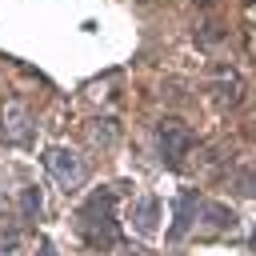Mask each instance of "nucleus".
<instances>
[{
    "instance_id": "nucleus-3",
    "label": "nucleus",
    "mask_w": 256,
    "mask_h": 256,
    "mask_svg": "<svg viewBox=\"0 0 256 256\" xmlns=\"http://www.w3.org/2000/svg\"><path fill=\"white\" fill-rule=\"evenodd\" d=\"M192 144H196V136H192L180 120H164V124H160V156H164L168 168H176Z\"/></svg>"
},
{
    "instance_id": "nucleus-9",
    "label": "nucleus",
    "mask_w": 256,
    "mask_h": 256,
    "mask_svg": "<svg viewBox=\"0 0 256 256\" xmlns=\"http://www.w3.org/2000/svg\"><path fill=\"white\" fill-rule=\"evenodd\" d=\"M20 212H24V220L40 216V188H24L20 192Z\"/></svg>"
},
{
    "instance_id": "nucleus-6",
    "label": "nucleus",
    "mask_w": 256,
    "mask_h": 256,
    "mask_svg": "<svg viewBox=\"0 0 256 256\" xmlns=\"http://www.w3.org/2000/svg\"><path fill=\"white\" fill-rule=\"evenodd\" d=\"M156 216H160V200H156V196H144V200L136 204V212H132V220H136L140 232H148V228L156 224Z\"/></svg>"
},
{
    "instance_id": "nucleus-10",
    "label": "nucleus",
    "mask_w": 256,
    "mask_h": 256,
    "mask_svg": "<svg viewBox=\"0 0 256 256\" xmlns=\"http://www.w3.org/2000/svg\"><path fill=\"white\" fill-rule=\"evenodd\" d=\"M40 256H56V252H52V244H44V248H40Z\"/></svg>"
},
{
    "instance_id": "nucleus-12",
    "label": "nucleus",
    "mask_w": 256,
    "mask_h": 256,
    "mask_svg": "<svg viewBox=\"0 0 256 256\" xmlns=\"http://www.w3.org/2000/svg\"><path fill=\"white\" fill-rule=\"evenodd\" d=\"M204 4H212V0H204Z\"/></svg>"
},
{
    "instance_id": "nucleus-2",
    "label": "nucleus",
    "mask_w": 256,
    "mask_h": 256,
    "mask_svg": "<svg viewBox=\"0 0 256 256\" xmlns=\"http://www.w3.org/2000/svg\"><path fill=\"white\" fill-rule=\"evenodd\" d=\"M44 168L56 176L60 188H76V184H84V164H80V156L68 152V148H48V152H44Z\"/></svg>"
},
{
    "instance_id": "nucleus-7",
    "label": "nucleus",
    "mask_w": 256,
    "mask_h": 256,
    "mask_svg": "<svg viewBox=\"0 0 256 256\" xmlns=\"http://www.w3.org/2000/svg\"><path fill=\"white\" fill-rule=\"evenodd\" d=\"M200 212L208 216V224H212V228H236V212H232V208H224V204H200Z\"/></svg>"
},
{
    "instance_id": "nucleus-1",
    "label": "nucleus",
    "mask_w": 256,
    "mask_h": 256,
    "mask_svg": "<svg viewBox=\"0 0 256 256\" xmlns=\"http://www.w3.org/2000/svg\"><path fill=\"white\" fill-rule=\"evenodd\" d=\"M80 232L92 248H116L120 244V224H116V192L108 184H100L76 212Z\"/></svg>"
},
{
    "instance_id": "nucleus-5",
    "label": "nucleus",
    "mask_w": 256,
    "mask_h": 256,
    "mask_svg": "<svg viewBox=\"0 0 256 256\" xmlns=\"http://www.w3.org/2000/svg\"><path fill=\"white\" fill-rule=\"evenodd\" d=\"M4 136L16 140V144H28V136H32V128H28V112H24L20 104L4 108Z\"/></svg>"
},
{
    "instance_id": "nucleus-4",
    "label": "nucleus",
    "mask_w": 256,
    "mask_h": 256,
    "mask_svg": "<svg viewBox=\"0 0 256 256\" xmlns=\"http://www.w3.org/2000/svg\"><path fill=\"white\" fill-rule=\"evenodd\" d=\"M196 212H200V196H196V192H180V196H176V224L168 228V240H180V236L196 224Z\"/></svg>"
},
{
    "instance_id": "nucleus-8",
    "label": "nucleus",
    "mask_w": 256,
    "mask_h": 256,
    "mask_svg": "<svg viewBox=\"0 0 256 256\" xmlns=\"http://www.w3.org/2000/svg\"><path fill=\"white\" fill-rule=\"evenodd\" d=\"M24 248H28V236H24V232L0 236V256H24Z\"/></svg>"
},
{
    "instance_id": "nucleus-11",
    "label": "nucleus",
    "mask_w": 256,
    "mask_h": 256,
    "mask_svg": "<svg viewBox=\"0 0 256 256\" xmlns=\"http://www.w3.org/2000/svg\"><path fill=\"white\" fill-rule=\"evenodd\" d=\"M252 248H256V236H252Z\"/></svg>"
}]
</instances>
